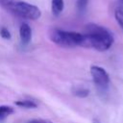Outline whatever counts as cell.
<instances>
[{
	"instance_id": "obj_1",
	"label": "cell",
	"mask_w": 123,
	"mask_h": 123,
	"mask_svg": "<svg viewBox=\"0 0 123 123\" xmlns=\"http://www.w3.org/2000/svg\"><path fill=\"white\" fill-rule=\"evenodd\" d=\"M112 43L113 37L108 29L94 23L86 25L81 43L82 47L93 48L97 51L103 52L110 49Z\"/></svg>"
},
{
	"instance_id": "obj_2",
	"label": "cell",
	"mask_w": 123,
	"mask_h": 123,
	"mask_svg": "<svg viewBox=\"0 0 123 123\" xmlns=\"http://www.w3.org/2000/svg\"><path fill=\"white\" fill-rule=\"evenodd\" d=\"M0 6L16 16L30 20H37L41 15L37 6L22 0H0Z\"/></svg>"
},
{
	"instance_id": "obj_3",
	"label": "cell",
	"mask_w": 123,
	"mask_h": 123,
	"mask_svg": "<svg viewBox=\"0 0 123 123\" xmlns=\"http://www.w3.org/2000/svg\"><path fill=\"white\" fill-rule=\"evenodd\" d=\"M49 37L54 43L64 47L81 46L83 40V34L64 31L57 28H54L49 32Z\"/></svg>"
},
{
	"instance_id": "obj_4",
	"label": "cell",
	"mask_w": 123,
	"mask_h": 123,
	"mask_svg": "<svg viewBox=\"0 0 123 123\" xmlns=\"http://www.w3.org/2000/svg\"><path fill=\"white\" fill-rule=\"evenodd\" d=\"M90 74L96 86L102 88H105L108 86L110 83V77L108 72L103 67L98 65H92L90 67Z\"/></svg>"
},
{
	"instance_id": "obj_5",
	"label": "cell",
	"mask_w": 123,
	"mask_h": 123,
	"mask_svg": "<svg viewBox=\"0 0 123 123\" xmlns=\"http://www.w3.org/2000/svg\"><path fill=\"white\" fill-rule=\"evenodd\" d=\"M19 37L23 44H28L32 38V29L27 23H22L19 28Z\"/></svg>"
},
{
	"instance_id": "obj_6",
	"label": "cell",
	"mask_w": 123,
	"mask_h": 123,
	"mask_svg": "<svg viewBox=\"0 0 123 123\" xmlns=\"http://www.w3.org/2000/svg\"><path fill=\"white\" fill-rule=\"evenodd\" d=\"M64 8L63 0H52L51 2V11L54 16H59Z\"/></svg>"
},
{
	"instance_id": "obj_7",
	"label": "cell",
	"mask_w": 123,
	"mask_h": 123,
	"mask_svg": "<svg viewBox=\"0 0 123 123\" xmlns=\"http://www.w3.org/2000/svg\"><path fill=\"white\" fill-rule=\"evenodd\" d=\"M13 112H14V110L12 107L6 106V105L0 106V122L4 121L8 116L12 115Z\"/></svg>"
},
{
	"instance_id": "obj_8",
	"label": "cell",
	"mask_w": 123,
	"mask_h": 123,
	"mask_svg": "<svg viewBox=\"0 0 123 123\" xmlns=\"http://www.w3.org/2000/svg\"><path fill=\"white\" fill-rule=\"evenodd\" d=\"M14 104H15V106L20 107V108H24V109H36V108H37V104L35 101L28 100V99L18 100Z\"/></svg>"
},
{
	"instance_id": "obj_9",
	"label": "cell",
	"mask_w": 123,
	"mask_h": 123,
	"mask_svg": "<svg viewBox=\"0 0 123 123\" xmlns=\"http://www.w3.org/2000/svg\"><path fill=\"white\" fill-rule=\"evenodd\" d=\"M114 16L118 23V25L123 29V6L116 7L114 11Z\"/></svg>"
},
{
	"instance_id": "obj_10",
	"label": "cell",
	"mask_w": 123,
	"mask_h": 123,
	"mask_svg": "<svg viewBox=\"0 0 123 123\" xmlns=\"http://www.w3.org/2000/svg\"><path fill=\"white\" fill-rule=\"evenodd\" d=\"M74 94L77 96V97H80V98H85L86 97L88 94H89V90L86 89V88H78L74 91Z\"/></svg>"
},
{
	"instance_id": "obj_11",
	"label": "cell",
	"mask_w": 123,
	"mask_h": 123,
	"mask_svg": "<svg viewBox=\"0 0 123 123\" xmlns=\"http://www.w3.org/2000/svg\"><path fill=\"white\" fill-rule=\"evenodd\" d=\"M88 0H77V9L80 12H84L86 9Z\"/></svg>"
},
{
	"instance_id": "obj_12",
	"label": "cell",
	"mask_w": 123,
	"mask_h": 123,
	"mask_svg": "<svg viewBox=\"0 0 123 123\" xmlns=\"http://www.w3.org/2000/svg\"><path fill=\"white\" fill-rule=\"evenodd\" d=\"M0 36H1L3 38H5V39H10V38L12 37V35H11L10 31H9L6 27H2V28L0 29Z\"/></svg>"
},
{
	"instance_id": "obj_13",
	"label": "cell",
	"mask_w": 123,
	"mask_h": 123,
	"mask_svg": "<svg viewBox=\"0 0 123 123\" xmlns=\"http://www.w3.org/2000/svg\"><path fill=\"white\" fill-rule=\"evenodd\" d=\"M27 123H53L48 119H31Z\"/></svg>"
},
{
	"instance_id": "obj_14",
	"label": "cell",
	"mask_w": 123,
	"mask_h": 123,
	"mask_svg": "<svg viewBox=\"0 0 123 123\" xmlns=\"http://www.w3.org/2000/svg\"><path fill=\"white\" fill-rule=\"evenodd\" d=\"M93 123H100V122H99L97 119H94V120H93Z\"/></svg>"
},
{
	"instance_id": "obj_15",
	"label": "cell",
	"mask_w": 123,
	"mask_h": 123,
	"mask_svg": "<svg viewBox=\"0 0 123 123\" xmlns=\"http://www.w3.org/2000/svg\"><path fill=\"white\" fill-rule=\"evenodd\" d=\"M119 1H120V3H121V4H122V5H121V6H123V0H119Z\"/></svg>"
}]
</instances>
